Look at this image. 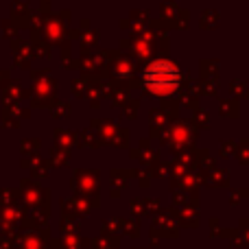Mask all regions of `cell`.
Returning <instances> with one entry per match:
<instances>
[{
	"label": "cell",
	"mask_w": 249,
	"mask_h": 249,
	"mask_svg": "<svg viewBox=\"0 0 249 249\" xmlns=\"http://www.w3.org/2000/svg\"><path fill=\"white\" fill-rule=\"evenodd\" d=\"M144 81L155 92H171L179 83V70L171 61H155V64H151L146 68Z\"/></svg>",
	"instance_id": "cell-1"
}]
</instances>
